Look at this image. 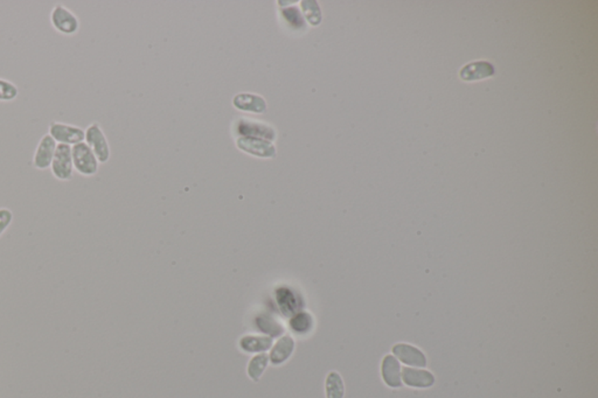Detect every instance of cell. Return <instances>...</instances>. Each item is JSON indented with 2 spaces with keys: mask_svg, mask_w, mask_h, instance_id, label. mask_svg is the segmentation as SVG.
Segmentation results:
<instances>
[{
  "mask_svg": "<svg viewBox=\"0 0 598 398\" xmlns=\"http://www.w3.org/2000/svg\"><path fill=\"white\" fill-rule=\"evenodd\" d=\"M295 351V341L289 335L283 336L271 347L269 362L273 366H282L291 358Z\"/></svg>",
  "mask_w": 598,
  "mask_h": 398,
  "instance_id": "11",
  "label": "cell"
},
{
  "mask_svg": "<svg viewBox=\"0 0 598 398\" xmlns=\"http://www.w3.org/2000/svg\"><path fill=\"white\" fill-rule=\"evenodd\" d=\"M56 146L58 144L49 134H46L41 137L33 157V165L36 170L44 171L51 167L55 154Z\"/></svg>",
  "mask_w": 598,
  "mask_h": 398,
  "instance_id": "6",
  "label": "cell"
},
{
  "mask_svg": "<svg viewBox=\"0 0 598 398\" xmlns=\"http://www.w3.org/2000/svg\"><path fill=\"white\" fill-rule=\"evenodd\" d=\"M273 347V339L269 336H254L248 335L240 340V348L246 353H264Z\"/></svg>",
  "mask_w": 598,
  "mask_h": 398,
  "instance_id": "14",
  "label": "cell"
},
{
  "mask_svg": "<svg viewBox=\"0 0 598 398\" xmlns=\"http://www.w3.org/2000/svg\"><path fill=\"white\" fill-rule=\"evenodd\" d=\"M48 134L55 140L56 144L74 146L84 142L86 132L82 127L62 122H52L48 127Z\"/></svg>",
  "mask_w": 598,
  "mask_h": 398,
  "instance_id": "4",
  "label": "cell"
},
{
  "mask_svg": "<svg viewBox=\"0 0 598 398\" xmlns=\"http://www.w3.org/2000/svg\"><path fill=\"white\" fill-rule=\"evenodd\" d=\"M19 96V88L12 81L0 79V102H11Z\"/></svg>",
  "mask_w": 598,
  "mask_h": 398,
  "instance_id": "20",
  "label": "cell"
},
{
  "mask_svg": "<svg viewBox=\"0 0 598 398\" xmlns=\"http://www.w3.org/2000/svg\"><path fill=\"white\" fill-rule=\"evenodd\" d=\"M84 132V142L92 150L99 162H107L110 159V147L101 125L99 123H92Z\"/></svg>",
  "mask_w": 598,
  "mask_h": 398,
  "instance_id": "5",
  "label": "cell"
},
{
  "mask_svg": "<svg viewBox=\"0 0 598 398\" xmlns=\"http://www.w3.org/2000/svg\"><path fill=\"white\" fill-rule=\"evenodd\" d=\"M495 74V68L488 61H477V62L466 64L465 67L462 68L460 73V79L466 81V82L479 81V79H486V77H491Z\"/></svg>",
  "mask_w": 598,
  "mask_h": 398,
  "instance_id": "10",
  "label": "cell"
},
{
  "mask_svg": "<svg viewBox=\"0 0 598 398\" xmlns=\"http://www.w3.org/2000/svg\"><path fill=\"white\" fill-rule=\"evenodd\" d=\"M51 24L56 32L64 36H75L79 29V18L64 5L59 4L53 8Z\"/></svg>",
  "mask_w": 598,
  "mask_h": 398,
  "instance_id": "3",
  "label": "cell"
},
{
  "mask_svg": "<svg viewBox=\"0 0 598 398\" xmlns=\"http://www.w3.org/2000/svg\"><path fill=\"white\" fill-rule=\"evenodd\" d=\"M268 364H269V355H266V353H260L253 356L247 366V374L249 376V379L253 382H258L261 380L262 375L264 374Z\"/></svg>",
  "mask_w": 598,
  "mask_h": 398,
  "instance_id": "17",
  "label": "cell"
},
{
  "mask_svg": "<svg viewBox=\"0 0 598 398\" xmlns=\"http://www.w3.org/2000/svg\"><path fill=\"white\" fill-rule=\"evenodd\" d=\"M12 221V212L8 208H0V236L5 233V230L11 225Z\"/></svg>",
  "mask_w": 598,
  "mask_h": 398,
  "instance_id": "23",
  "label": "cell"
},
{
  "mask_svg": "<svg viewBox=\"0 0 598 398\" xmlns=\"http://www.w3.org/2000/svg\"><path fill=\"white\" fill-rule=\"evenodd\" d=\"M278 306L286 316H295L299 308V301L292 291L288 288H279L276 293Z\"/></svg>",
  "mask_w": 598,
  "mask_h": 398,
  "instance_id": "16",
  "label": "cell"
},
{
  "mask_svg": "<svg viewBox=\"0 0 598 398\" xmlns=\"http://www.w3.org/2000/svg\"><path fill=\"white\" fill-rule=\"evenodd\" d=\"M238 132L241 137L266 139L268 142H273V139H276V132L273 127L262 123L250 122L247 119H241L238 122Z\"/></svg>",
  "mask_w": 598,
  "mask_h": 398,
  "instance_id": "8",
  "label": "cell"
},
{
  "mask_svg": "<svg viewBox=\"0 0 598 398\" xmlns=\"http://www.w3.org/2000/svg\"><path fill=\"white\" fill-rule=\"evenodd\" d=\"M326 398H344V381L337 371H329L325 381Z\"/></svg>",
  "mask_w": 598,
  "mask_h": 398,
  "instance_id": "18",
  "label": "cell"
},
{
  "mask_svg": "<svg viewBox=\"0 0 598 398\" xmlns=\"http://www.w3.org/2000/svg\"><path fill=\"white\" fill-rule=\"evenodd\" d=\"M401 379L404 384L414 388H429L435 383V377L430 371L414 368H403L401 373Z\"/></svg>",
  "mask_w": 598,
  "mask_h": 398,
  "instance_id": "12",
  "label": "cell"
},
{
  "mask_svg": "<svg viewBox=\"0 0 598 398\" xmlns=\"http://www.w3.org/2000/svg\"><path fill=\"white\" fill-rule=\"evenodd\" d=\"M238 149L247 153L253 154L260 158H273L276 156V149L266 139L240 137L238 139Z\"/></svg>",
  "mask_w": 598,
  "mask_h": 398,
  "instance_id": "7",
  "label": "cell"
},
{
  "mask_svg": "<svg viewBox=\"0 0 598 398\" xmlns=\"http://www.w3.org/2000/svg\"><path fill=\"white\" fill-rule=\"evenodd\" d=\"M235 107L242 111H249L262 114L266 109V103L261 96L251 95V94H242L236 96L234 99Z\"/></svg>",
  "mask_w": 598,
  "mask_h": 398,
  "instance_id": "15",
  "label": "cell"
},
{
  "mask_svg": "<svg viewBox=\"0 0 598 398\" xmlns=\"http://www.w3.org/2000/svg\"><path fill=\"white\" fill-rule=\"evenodd\" d=\"M393 353L397 359L408 366H421V368L427 366L425 355L420 349L407 343H397L393 347Z\"/></svg>",
  "mask_w": 598,
  "mask_h": 398,
  "instance_id": "9",
  "label": "cell"
},
{
  "mask_svg": "<svg viewBox=\"0 0 598 398\" xmlns=\"http://www.w3.org/2000/svg\"><path fill=\"white\" fill-rule=\"evenodd\" d=\"M303 12L306 14V19L309 20L310 24L312 26H317L321 24V8L318 6L317 1H303L301 3Z\"/></svg>",
  "mask_w": 598,
  "mask_h": 398,
  "instance_id": "21",
  "label": "cell"
},
{
  "mask_svg": "<svg viewBox=\"0 0 598 398\" xmlns=\"http://www.w3.org/2000/svg\"><path fill=\"white\" fill-rule=\"evenodd\" d=\"M74 170L84 177H92L99 171V160L90 147L86 142H79L72 146Z\"/></svg>",
  "mask_w": 598,
  "mask_h": 398,
  "instance_id": "1",
  "label": "cell"
},
{
  "mask_svg": "<svg viewBox=\"0 0 598 398\" xmlns=\"http://www.w3.org/2000/svg\"><path fill=\"white\" fill-rule=\"evenodd\" d=\"M283 16L289 21V24L292 25L295 27H301L304 25V18L298 11L297 8H286L283 11Z\"/></svg>",
  "mask_w": 598,
  "mask_h": 398,
  "instance_id": "22",
  "label": "cell"
},
{
  "mask_svg": "<svg viewBox=\"0 0 598 398\" xmlns=\"http://www.w3.org/2000/svg\"><path fill=\"white\" fill-rule=\"evenodd\" d=\"M51 170L54 177L60 182H69L74 175L72 146L58 144L55 154L51 164Z\"/></svg>",
  "mask_w": 598,
  "mask_h": 398,
  "instance_id": "2",
  "label": "cell"
},
{
  "mask_svg": "<svg viewBox=\"0 0 598 398\" xmlns=\"http://www.w3.org/2000/svg\"><path fill=\"white\" fill-rule=\"evenodd\" d=\"M382 377L384 382L390 388H400L402 386V379H401V366L400 363L397 362V360L392 356L387 355L382 361Z\"/></svg>",
  "mask_w": 598,
  "mask_h": 398,
  "instance_id": "13",
  "label": "cell"
},
{
  "mask_svg": "<svg viewBox=\"0 0 598 398\" xmlns=\"http://www.w3.org/2000/svg\"><path fill=\"white\" fill-rule=\"evenodd\" d=\"M312 316H310L309 313H306V312L296 313L293 316L292 320L290 321V326H291L293 331L297 332V333H306V332L310 331L311 327H312Z\"/></svg>",
  "mask_w": 598,
  "mask_h": 398,
  "instance_id": "19",
  "label": "cell"
}]
</instances>
